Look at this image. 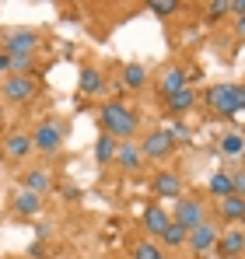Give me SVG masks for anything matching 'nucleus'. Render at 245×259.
I'll return each mask as SVG.
<instances>
[{
	"instance_id": "1",
	"label": "nucleus",
	"mask_w": 245,
	"mask_h": 259,
	"mask_svg": "<svg viewBox=\"0 0 245 259\" xmlns=\"http://www.w3.org/2000/svg\"><path fill=\"white\" fill-rule=\"evenodd\" d=\"M98 123H102V133H109L112 140L123 144V140H130L133 130H137V112H130L126 105H119V102H105Z\"/></svg>"
},
{
	"instance_id": "2",
	"label": "nucleus",
	"mask_w": 245,
	"mask_h": 259,
	"mask_svg": "<svg viewBox=\"0 0 245 259\" xmlns=\"http://www.w3.org/2000/svg\"><path fill=\"white\" fill-rule=\"evenodd\" d=\"M207 102H210L214 112L235 116L238 109H245V84H214L207 91Z\"/></svg>"
},
{
	"instance_id": "3",
	"label": "nucleus",
	"mask_w": 245,
	"mask_h": 259,
	"mask_svg": "<svg viewBox=\"0 0 245 259\" xmlns=\"http://www.w3.org/2000/svg\"><path fill=\"white\" fill-rule=\"evenodd\" d=\"M172 221H175V224H182L186 231H193L196 224H203V221H207L203 200H196V196H186V200H179V207H175Z\"/></svg>"
},
{
	"instance_id": "4",
	"label": "nucleus",
	"mask_w": 245,
	"mask_h": 259,
	"mask_svg": "<svg viewBox=\"0 0 245 259\" xmlns=\"http://www.w3.org/2000/svg\"><path fill=\"white\" fill-rule=\"evenodd\" d=\"M137 147H140V158H168L172 147H175V137L168 130H151Z\"/></svg>"
},
{
	"instance_id": "5",
	"label": "nucleus",
	"mask_w": 245,
	"mask_h": 259,
	"mask_svg": "<svg viewBox=\"0 0 245 259\" xmlns=\"http://www.w3.org/2000/svg\"><path fill=\"white\" fill-rule=\"evenodd\" d=\"M217 238H221V228L207 217L203 224H196V228L189 231V238H186V242H189V249H193V252H210V249L217 245Z\"/></svg>"
},
{
	"instance_id": "6",
	"label": "nucleus",
	"mask_w": 245,
	"mask_h": 259,
	"mask_svg": "<svg viewBox=\"0 0 245 259\" xmlns=\"http://www.w3.org/2000/svg\"><path fill=\"white\" fill-rule=\"evenodd\" d=\"M60 144H63V126L60 123H42L39 130H35V137H32V147H39L42 154H56L60 151Z\"/></svg>"
},
{
	"instance_id": "7",
	"label": "nucleus",
	"mask_w": 245,
	"mask_h": 259,
	"mask_svg": "<svg viewBox=\"0 0 245 259\" xmlns=\"http://www.w3.org/2000/svg\"><path fill=\"white\" fill-rule=\"evenodd\" d=\"M0 91H4V98H11V102H28V98L35 95V81H32L28 74H11Z\"/></svg>"
},
{
	"instance_id": "8",
	"label": "nucleus",
	"mask_w": 245,
	"mask_h": 259,
	"mask_svg": "<svg viewBox=\"0 0 245 259\" xmlns=\"http://www.w3.org/2000/svg\"><path fill=\"white\" fill-rule=\"evenodd\" d=\"M154 193L165 200H179L182 196V175L179 172H158L154 175Z\"/></svg>"
},
{
	"instance_id": "9",
	"label": "nucleus",
	"mask_w": 245,
	"mask_h": 259,
	"mask_svg": "<svg viewBox=\"0 0 245 259\" xmlns=\"http://www.w3.org/2000/svg\"><path fill=\"white\" fill-rule=\"evenodd\" d=\"M35 42H39V35H35V32H28V28H21V32H11V35H7L4 53H11V56H18V53H32Z\"/></svg>"
},
{
	"instance_id": "10",
	"label": "nucleus",
	"mask_w": 245,
	"mask_h": 259,
	"mask_svg": "<svg viewBox=\"0 0 245 259\" xmlns=\"http://www.w3.org/2000/svg\"><path fill=\"white\" fill-rule=\"evenodd\" d=\"M25 154H32V137H25V133H11V137L4 140V158L18 161V158H25Z\"/></svg>"
},
{
	"instance_id": "11",
	"label": "nucleus",
	"mask_w": 245,
	"mask_h": 259,
	"mask_svg": "<svg viewBox=\"0 0 245 259\" xmlns=\"http://www.w3.org/2000/svg\"><path fill=\"white\" fill-rule=\"evenodd\" d=\"M21 186H25V193H35V196H42V193L53 186V175L46 172V168H32V172H25Z\"/></svg>"
},
{
	"instance_id": "12",
	"label": "nucleus",
	"mask_w": 245,
	"mask_h": 259,
	"mask_svg": "<svg viewBox=\"0 0 245 259\" xmlns=\"http://www.w3.org/2000/svg\"><path fill=\"white\" fill-rule=\"evenodd\" d=\"M168 224H172V214H168L165 207H147V210H144V228H147L151 235H161Z\"/></svg>"
},
{
	"instance_id": "13",
	"label": "nucleus",
	"mask_w": 245,
	"mask_h": 259,
	"mask_svg": "<svg viewBox=\"0 0 245 259\" xmlns=\"http://www.w3.org/2000/svg\"><path fill=\"white\" fill-rule=\"evenodd\" d=\"M217 245H221V252H224V256H238V252L245 249V231H242V228L224 231V235L217 238Z\"/></svg>"
},
{
	"instance_id": "14",
	"label": "nucleus",
	"mask_w": 245,
	"mask_h": 259,
	"mask_svg": "<svg viewBox=\"0 0 245 259\" xmlns=\"http://www.w3.org/2000/svg\"><path fill=\"white\" fill-rule=\"evenodd\" d=\"M186 88V70L182 67H165V74H161V91L165 95H175V91H182Z\"/></svg>"
},
{
	"instance_id": "15",
	"label": "nucleus",
	"mask_w": 245,
	"mask_h": 259,
	"mask_svg": "<svg viewBox=\"0 0 245 259\" xmlns=\"http://www.w3.org/2000/svg\"><path fill=\"white\" fill-rule=\"evenodd\" d=\"M221 217L224 221H245V196H238V193L224 196L221 200Z\"/></svg>"
},
{
	"instance_id": "16",
	"label": "nucleus",
	"mask_w": 245,
	"mask_h": 259,
	"mask_svg": "<svg viewBox=\"0 0 245 259\" xmlns=\"http://www.w3.org/2000/svg\"><path fill=\"white\" fill-rule=\"evenodd\" d=\"M116 161H119L123 168H137L144 158H140V147L137 144H130V140H123L119 147H116Z\"/></svg>"
},
{
	"instance_id": "17",
	"label": "nucleus",
	"mask_w": 245,
	"mask_h": 259,
	"mask_svg": "<svg viewBox=\"0 0 245 259\" xmlns=\"http://www.w3.org/2000/svg\"><path fill=\"white\" fill-rule=\"evenodd\" d=\"M207 189H210L217 200H224V196H231V193H235L231 175H228V172H214V175H210V182H207Z\"/></svg>"
},
{
	"instance_id": "18",
	"label": "nucleus",
	"mask_w": 245,
	"mask_h": 259,
	"mask_svg": "<svg viewBox=\"0 0 245 259\" xmlns=\"http://www.w3.org/2000/svg\"><path fill=\"white\" fill-rule=\"evenodd\" d=\"M116 147H119V140H112L109 133H102L98 144H95V158H98L102 165H109V161H116Z\"/></svg>"
},
{
	"instance_id": "19",
	"label": "nucleus",
	"mask_w": 245,
	"mask_h": 259,
	"mask_svg": "<svg viewBox=\"0 0 245 259\" xmlns=\"http://www.w3.org/2000/svg\"><path fill=\"white\" fill-rule=\"evenodd\" d=\"M158 238H161V242L168 245V249H179V245H186V238H189V231H186L182 224H175V221H172V224L165 228V231L158 235Z\"/></svg>"
},
{
	"instance_id": "20",
	"label": "nucleus",
	"mask_w": 245,
	"mask_h": 259,
	"mask_svg": "<svg viewBox=\"0 0 245 259\" xmlns=\"http://www.w3.org/2000/svg\"><path fill=\"white\" fill-rule=\"evenodd\" d=\"M14 210H18V214H39V210H42V196L21 189V193L14 196Z\"/></svg>"
},
{
	"instance_id": "21",
	"label": "nucleus",
	"mask_w": 245,
	"mask_h": 259,
	"mask_svg": "<svg viewBox=\"0 0 245 259\" xmlns=\"http://www.w3.org/2000/svg\"><path fill=\"white\" fill-rule=\"evenodd\" d=\"M102 84H105L102 70H95V67H84V70H81V91H84V95H98Z\"/></svg>"
},
{
	"instance_id": "22",
	"label": "nucleus",
	"mask_w": 245,
	"mask_h": 259,
	"mask_svg": "<svg viewBox=\"0 0 245 259\" xmlns=\"http://www.w3.org/2000/svg\"><path fill=\"white\" fill-rule=\"evenodd\" d=\"M193 102H196V95H193L189 84L182 88V91H175V95H168V109L172 112H186V109H193Z\"/></svg>"
},
{
	"instance_id": "23",
	"label": "nucleus",
	"mask_w": 245,
	"mask_h": 259,
	"mask_svg": "<svg viewBox=\"0 0 245 259\" xmlns=\"http://www.w3.org/2000/svg\"><path fill=\"white\" fill-rule=\"evenodd\" d=\"M221 154H224V158H238V154H245V137L242 133H228V137L221 140Z\"/></svg>"
},
{
	"instance_id": "24",
	"label": "nucleus",
	"mask_w": 245,
	"mask_h": 259,
	"mask_svg": "<svg viewBox=\"0 0 245 259\" xmlns=\"http://www.w3.org/2000/svg\"><path fill=\"white\" fill-rule=\"evenodd\" d=\"M123 81H126L130 88H140L144 81H147V70H144L140 63H130V67L123 70Z\"/></svg>"
},
{
	"instance_id": "25",
	"label": "nucleus",
	"mask_w": 245,
	"mask_h": 259,
	"mask_svg": "<svg viewBox=\"0 0 245 259\" xmlns=\"http://www.w3.org/2000/svg\"><path fill=\"white\" fill-rule=\"evenodd\" d=\"M133 259H165V252L154 242H140V245L133 249Z\"/></svg>"
},
{
	"instance_id": "26",
	"label": "nucleus",
	"mask_w": 245,
	"mask_h": 259,
	"mask_svg": "<svg viewBox=\"0 0 245 259\" xmlns=\"http://www.w3.org/2000/svg\"><path fill=\"white\" fill-rule=\"evenodd\" d=\"M175 7H179L175 0H151V4H147V11H151V14H158V18H168Z\"/></svg>"
},
{
	"instance_id": "27",
	"label": "nucleus",
	"mask_w": 245,
	"mask_h": 259,
	"mask_svg": "<svg viewBox=\"0 0 245 259\" xmlns=\"http://www.w3.org/2000/svg\"><path fill=\"white\" fill-rule=\"evenodd\" d=\"M32 67V53H18V56H11V70L14 74H25Z\"/></svg>"
},
{
	"instance_id": "28",
	"label": "nucleus",
	"mask_w": 245,
	"mask_h": 259,
	"mask_svg": "<svg viewBox=\"0 0 245 259\" xmlns=\"http://www.w3.org/2000/svg\"><path fill=\"white\" fill-rule=\"evenodd\" d=\"M228 11H231V0H217V4H207V14H210L214 21H217V18H224Z\"/></svg>"
},
{
	"instance_id": "29",
	"label": "nucleus",
	"mask_w": 245,
	"mask_h": 259,
	"mask_svg": "<svg viewBox=\"0 0 245 259\" xmlns=\"http://www.w3.org/2000/svg\"><path fill=\"white\" fill-rule=\"evenodd\" d=\"M231 186H235V193H238V196H245V172L231 175Z\"/></svg>"
},
{
	"instance_id": "30",
	"label": "nucleus",
	"mask_w": 245,
	"mask_h": 259,
	"mask_svg": "<svg viewBox=\"0 0 245 259\" xmlns=\"http://www.w3.org/2000/svg\"><path fill=\"white\" fill-rule=\"evenodd\" d=\"M0 70H11V53L0 49Z\"/></svg>"
},
{
	"instance_id": "31",
	"label": "nucleus",
	"mask_w": 245,
	"mask_h": 259,
	"mask_svg": "<svg viewBox=\"0 0 245 259\" xmlns=\"http://www.w3.org/2000/svg\"><path fill=\"white\" fill-rule=\"evenodd\" d=\"M238 35H245V14H238Z\"/></svg>"
}]
</instances>
